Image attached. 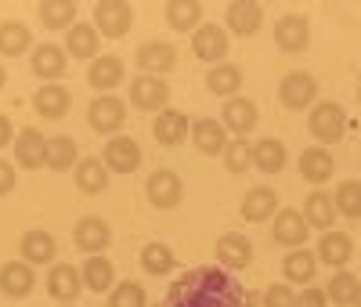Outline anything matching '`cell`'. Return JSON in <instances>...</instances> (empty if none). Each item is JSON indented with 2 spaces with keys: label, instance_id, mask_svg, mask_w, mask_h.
Listing matches in <instances>:
<instances>
[{
  "label": "cell",
  "instance_id": "9c48e42d",
  "mask_svg": "<svg viewBox=\"0 0 361 307\" xmlns=\"http://www.w3.org/2000/svg\"><path fill=\"white\" fill-rule=\"evenodd\" d=\"M134 61L141 66L145 76H159V80H163V73H170V69L177 66V47L166 44V40H148V44L137 47Z\"/></svg>",
  "mask_w": 361,
  "mask_h": 307
},
{
  "label": "cell",
  "instance_id": "7c38bea8",
  "mask_svg": "<svg viewBox=\"0 0 361 307\" xmlns=\"http://www.w3.org/2000/svg\"><path fill=\"white\" fill-rule=\"evenodd\" d=\"M15 163L25 167V170H40L47 167V138L37 131V127H25L15 134Z\"/></svg>",
  "mask_w": 361,
  "mask_h": 307
},
{
  "label": "cell",
  "instance_id": "74e56055",
  "mask_svg": "<svg viewBox=\"0 0 361 307\" xmlns=\"http://www.w3.org/2000/svg\"><path fill=\"white\" fill-rule=\"evenodd\" d=\"M37 15L47 29H66L69 33L76 25V0H40Z\"/></svg>",
  "mask_w": 361,
  "mask_h": 307
},
{
  "label": "cell",
  "instance_id": "4fadbf2b",
  "mask_svg": "<svg viewBox=\"0 0 361 307\" xmlns=\"http://www.w3.org/2000/svg\"><path fill=\"white\" fill-rule=\"evenodd\" d=\"M275 44L286 54H300L311 44V22L304 15H282L275 22Z\"/></svg>",
  "mask_w": 361,
  "mask_h": 307
},
{
  "label": "cell",
  "instance_id": "ffe728a7",
  "mask_svg": "<svg viewBox=\"0 0 361 307\" xmlns=\"http://www.w3.org/2000/svg\"><path fill=\"white\" fill-rule=\"evenodd\" d=\"M33 286H37V275H33V267H29L25 260H8L4 267H0V293H4L8 300L29 296Z\"/></svg>",
  "mask_w": 361,
  "mask_h": 307
},
{
  "label": "cell",
  "instance_id": "8d00e7d4",
  "mask_svg": "<svg viewBox=\"0 0 361 307\" xmlns=\"http://www.w3.org/2000/svg\"><path fill=\"white\" fill-rule=\"evenodd\" d=\"M166 25L177 33H195L202 25V4L199 0H166Z\"/></svg>",
  "mask_w": 361,
  "mask_h": 307
},
{
  "label": "cell",
  "instance_id": "f35d334b",
  "mask_svg": "<svg viewBox=\"0 0 361 307\" xmlns=\"http://www.w3.org/2000/svg\"><path fill=\"white\" fill-rule=\"evenodd\" d=\"M141 267L152 275V279H163V275H170L177 267V257L166 242H148L141 250Z\"/></svg>",
  "mask_w": 361,
  "mask_h": 307
},
{
  "label": "cell",
  "instance_id": "83f0119b",
  "mask_svg": "<svg viewBox=\"0 0 361 307\" xmlns=\"http://www.w3.org/2000/svg\"><path fill=\"white\" fill-rule=\"evenodd\" d=\"M102 47V33L94 29V22H76L69 33H66V51L69 58H83V61H94Z\"/></svg>",
  "mask_w": 361,
  "mask_h": 307
},
{
  "label": "cell",
  "instance_id": "7dc6e473",
  "mask_svg": "<svg viewBox=\"0 0 361 307\" xmlns=\"http://www.w3.org/2000/svg\"><path fill=\"white\" fill-rule=\"evenodd\" d=\"M15 181H18L15 167H11L8 159H0V195H8V192L15 188Z\"/></svg>",
  "mask_w": 361,
  "mask_h": 307
},
{
  "label": "cell",
  "instance_id": "7402d4cb",
  "mask_svg": "<svg viewBox=\"0 0 361 307\" xmlns=\"http://www.w3.org/2000/svg\"><path fill=\"white\" fill-rule=\"evenodd\" d=\"M192 141L195 148L202 152V156H224V148H228V131H224V123L221 119H195L192 123Z\"/></svg>",
  "mask_w": 361,
  "mask_h": 307
},
{
  "label": "cell",
  "instance_id": "5b68a950",
  "mask_svg": "<svg viewBox=\"0 0 361 307\" xmlns=\"http://www.w3.org/2000/svg\"><path fill=\"white\" fill-rule=\"evenodd\" d=\"M279 98L289 112H304L318 102V80L311 73H286L282 83H279Z\"/></svg>",
  "mask_w": 361,
  "mask_h": 307
},
{
  "label": "cell",
  "instance_id": "603a6c76",
  "mask_svg": "<svg viewBox=\"0 0 361 307\" xmlns=\"http://www.w3.org/2000/svg\"><path fill=\"white\" fill-rule=\"evenodd\" d=\"M152 134H156L159 145L173 148V145H180V141L192 134V123H188V116L180 112V109H163L156 116V123H152Z\"/></svg>",
  "mask_w": 361,
  "mask_h": 307
},
{
  "label": "cell",
  "instance_id": "8992f818",
  "mask_svg": "<svg viewBox=\"0 0 361 307\" xmlns=\"http://www.w3.org/2000/svg\"><path fill=\"white\" fill-rule=\"evenodd\" d=\"M311 235V224L304 221V213H300L296 206H286L275 213V224H271V239H275L279 246H286V250H300V246L307 242Z\"/></svg>",
  "mask_w": 361,
  "mask_h": 307
},
{
  "label": "cell",
  "instance_id": "4dcf8cb0",
  "mask_svg": "<svg viewBox=\"0 0 361 307\" xmlns=\"http://www.w3.org/2000/svg\"><path fill=\"white\" fill-rule=\"evenodd\" d=\"M304 221L311 224V228H318V231H329L336 224V203H333V195L329 192H322V188H314L307 199H304Z\"/></svg>",
  "mask_w": 361,
  "mask_h": 307
},
{
  "label": "cell",
  "instance_id": "ac0fdd59",
  "mask_svg": "<svg viewBox=\"0 0 361 307\" xmlns=\"http://www.w3.org/2000/svg\"><path fill=\"white\" fill-rule=\"evenodd\" d=\"M224 22L235 37H253L257 29L264 25V8L257 0H231L228 11H224Z\"/></svg>",
  "mask_w": 361,
  "mask_h": 307
},
{
  "label": "cell",
  "instance_id": "3957f363",
  "mask_svg": "<svg viewBox=\"0 0 361 307\" xmlns=\"http://www.w3.org/2000/svg\"><path fill=\"white\" fill-rule=\"evenodd\" d=\"M130 25H134V8L127 0H98L94 4V29L102 37L119 40L130 33Z\"/></svg>",
  "mask_w": 361,
  "mask_h": 307
},
{
  "label": "cell",
  "instance_id": "1f68e13d",
  "mask_svg": "<svg viewBox=\"0 0 361 307\" xmlns=\"http://www.w3.org/2000/svg\"><path fill=\"white\" fill-rule=\"evenodd\" d=\"M73 177H76V188L87 192V195H98V192L109 188V167H105L98 156H83V159L76 163Z\"/></svg>",
  "mask_w": 361,
  "mask_h": 307
},
{
  "label": "cell",
  "instance_id": "ba28073f",
  "mask_svg": "<svg viewBox=\"0 0 361 307\" xmlns=\"http://www.w3.org/2000/svg\"><path fill=\"white\" fill-rule=\"evenodd\" d=\"M102 163L109 167V174H134L141 167V145L127 134H116V138L105 141Z\"/></svg>",
  "mask_w": 361,
  "mask_h": 307
},
{
  "label": "cell",
  "instance_id": "7bdbcfd3",
  "mask_svg": "<svg viewBox=\"0 0 361 307\" xmlns=\"http://www.w3.org/2000/svg\"><path fill=\"white\" fill-rule=\"evenodd\" d=\"M224 167H228L231 174H246V170L253 167V145H250L246 138L228 141V148H224Z\"/></svg>",
  "mask_w": 361,
  "mask_h": 307
},
{
  "label": "cell",
  "instance_id": "e575fe53",
  "mask_svg": "<svg viewBox=\"0 0 361 307\" xmlns=\"http://www.w3.org/2000/svg\"><path fill=\"white\" fill-rule=\"evenodd\" d=\"M76 163H80V145L69 134L47 138V170L66 174V170H76Z\"/></svg>",
  "mask_w": 361,
  "mask_h": 307
},
{
  "label": "cell",
  "instance_id": "c3c4849f",
  "mask_svg": "<svg viewBox=\"0 0 361 307\" xmlns=\"http://www.w3.org/2000/svg\"><path fill=\"white\" fill-rule=\"evenodd\" d=\"M15 145V127H11V116L0 112V148H8Z\"/></svg>",
  "mask_w": 361,
  "mask_h": 307
},
{
  "label": "cell",
  "instance_id": "7a4b0ae2",
  "mask_svg": "<svg viewBox=\"0 0 361 307\" xmlns=\"http://www.w3.org/2000/svg\"><path fill=\"white\" fill-rule=\"evenodd\" d=\"M307 131H311L314 141H322V148L343 141V134H347V112H343V105L340 102H314L311 116H307Z\"/></svg>",
  "mask_w": 361,
  "mask_h": 307
},
{
  "label": "cell",
  "instance_id": "d4e9b609",
  "mask_svg": "<svg viewBox=\"0 0 361 307\" xmlns=\"http://www.w3.org/2000/svg\"><path fill=\"white\" fill-rule=\"evenodd\" d=\"M18 250H22V260L33 267V264H51V260L58 257V242H54L51 231L33 228V231H25V235H22Z\"/></svg>",
  "mask_w": 361,
  "mask_h": 307
},
{
  "label": "cell",
  "instance_id": "d590c367",
  "mask_svg": "<svg viewBox=\"0 0 361 307\" xmlns=\"http://www.w3.org/2000/svg\"><path fill=\"white\" fill-rule=\"evenodd\" d=\"M206 87H209V95H217V98H238V87H243V69L228 66V61H221V66H209Z\"/></svg>",
  "mask_w": 361,
  "mask_h": 307
},
{
  "label": "cell",
  "instance_id": "8fae6325",
  "mask_svg": "<svg viewBox=\"0 0 361 307\" xmlns=\"http://www.w3.org/2000/svg\"><path fill=\"white\" fill-rule=\"evenodd\" d=\"M221 123H224V131L235 134V138H246L250 131H257V123H260V112L250 98H228L224 109H221Z\"/></svg>",
  "mask_w": 361,
  "mask_h": 307
},
{
  "label": "cell",
  "instance_id": "d6986e66",
  "mask_svg": "<svg viewBox=\"0 0 361 307\" xmlns=\"http://www.w3.org/2000/svg\"><path fill=\"white\" fill-rule=\"evenodd\" d=\"M47 293L58 300V303H73L80 293H83V279H80V267L73 264H54L47 271Z\"/></svg>",
  "mask_w": 361,
  "mask_h": 307
},
{
  "label": "cell",
  "instance_id": "60d3db41",
  "mask_svg": "<svg viewBox=\"0 0 361 307\" xmlns=\"http://www.w3.org/2000/svg\"><path fill=\"white\" fill-rule=\"evenodd\" d=\"M333 203H336V217H347V221H361V181H340V188L333 192Z\"/></svg>",
  "mask_w": 361,
  "mask_h": 307
},
{
  "label": "cell",
  "instance_id": "cb8c5ba5",
  "mask_svg": "<svg viewBox=\"0 0 361 307\" xmlns=\"http://www.w3.org/2000/svg\"><path fill=\"white\" fill-rule=\"evenodd\" d=\"M66 66H69V58H66V51L58 47V44H40V47L33 51V58H29V69H33V76H40V80H47V83H54L58 76H66Z\"/></svg>",
  "mask_w": 361,
  "mask_h": 307
},
{
  "label": "cell",
  "instance_id": "484cf974",
  "mask_svg": "<svg viewBox=\"0 0 361 307\" xmlns=\"http://www.w3.org/2000/svg\"><path fill=\"white\" fill-rule=\"evenodd\" d=\"M282 275L293 286H311L314 275H318V253L304 250V246H300V250H289L282 257Z\"/></svg>",
  "mask_w": 361,
  "mask_h": 307
},
{
  "label": "cell",
  "instance_id": "ee69618b",
  "mask_svg": "<svg viewBox=\"0 0 361 307\" xmlns=\"http://www.w3.org/2000/svg\"><path fill=\"white\" fill-rule=\"evenodd\" d=\"M109 307H148V296H145L141 282H119L109 293Z\"/></svg>",
  "mask_w": 361,
  "mask_h": 307
},
{
  "label": "cell",
  "instance_id": "e0dca14e",
  "mask_svg": "<svg viewBox=\"0 0 361 307\" xmlns=\"http://www.w3.org/2000/svg\"><path fill=\"white\" fill-rule=\"evenodd\" d=\"M214 253H217V260H221L224 271H246L250 260H253V246H250L246 235L228 231V235L217 239V250H214Z\"/></svg>",
  "mask_w": 361,
  "mask_h": 307
},
{
  "label": "cell",
  "instance_id": "30bf717a",
  "mask_svg": "<svg viewBox=\"0 0 361 307\" xmlns=\"http://www.w3.org/2000/svg\"><path fill=\"white\" fill-rule=\"evenodd\" d=\"M130 102L141 109V112H163L166 102H170V87L159 80V76H134L130 80Z\"/></svg>",
  "mask_w": 361,
  "mask_h": 307
},
{
  "label": "cell",
  "instance_id": "277c9868",
  "mask_svg": "<svg viewBox=\"0 0 361 307\" xmlns=\"http://www.w3.org/2000/svg\"><path fill=\"white\" fill-rule=\"evenodd\" d=\"M87 123H90V131L94 134H109L116 138L119 131H123V123H127V105L119 102L116 95H102L90 102L87 109Z\"/></svg>",
  "mask_w": 361,
  "mask_h": 307
},
{
  "label": "cell",
  "instance_id": "836d02e7",
  "mask_svg": "<svg viewBox=\"0 0 361 307\" xmlns=\"http://www.w3.org/2000/svg\"><path fill=\"white\" fill-rule=\"evenodd\" d=\"M333 170H336V163H333V156H329V148L314 145V148L300 152V174H304V181L325 184L329 177H333Z\"/></svg>",
  "mask_w": 361,
  "mask_h": 307
},
{
  "label": "cell",
  "instance_id": "f1b7e54d",
  "mask_svg": "<svg viewBox=\"0 0 361 307\" xmlns=\"http://www.w3.org/2000/svg\"><path fill=\"white\" fill-rule=\"evenodd\" d=\"M33 109H37L44 119H62V116L73 109L69 87H62V83H44L37 95H33Z\"/></svg>",
  "mask_w": 361,
  "mask_h": 307
},
{
  "label": "cell",
  "instance_id": "f6af8a7d",
  "mask_svg": "<svg viewBox=\"0 0 361 307\" xmlns=\"http://www.w3.org/2000/svg\"><path fill=\"white\" fill-rule=\"evenodd\" d=\"M264 307H296V293L286 282H275V286H267V293H264Z\"/></svg>",
  "mask_w": 361,
  "mask_h": 307
},
{
  "label": "cell",
  "instance_id": "681fc988",
  "mask_svg": "<svg viewBox=\"0 0 361 307\" xmlns=\"http://www.w3.org/2000/svg\"><path fill=\"white\" fill-rule=\"evenodd\" d=\"M350 307H361V282H357V293H354V303Z\"/></svg>",
  "mask_w": 361,
  "mask_h": 307
},
{
  "label": "cell",
  "instance_id": "d6a6232c",
  "mask_svg": "<svg viewBox=\"0 0 361 307\" xmlns=\"http://www.w3.org/2000/svg\"><path fill=\"white\" fill-rule=\"evenodd\" d=\"M80 279H83V289H90V293H109L116 286V267L102 253L98 257H87L83 267H80Z\"/></svg>",
  "mask_w": 361,
  "mask_h": 307
},
{
  "label": "cell",
  "instance_id": "5bb4252c",
  "mask_svg": "<svg viewBox=\"0 0 361 307\" xmlns=\"http://www.w3.org/2000/svg\"><path fill=\"white\" fill-rule=\"evenodd\" d=\"M73 242H76V250H83L87 257H98L109 250V242H112V231L102 217H80L76 228H73Z\"/></svg>",
  "mask_w": 361,
  "mask_h": 307
},
{
  "label": "cell",
  "instance_id": "f907efd6",
  "mask_svg": "<svg viewBox=\"0 0 361 307\" xmlns=\"http://www.w3.org/2000/svg\"><path fill=\"white\" fill-rule=\"evenodd\" d=\"M4 80H8V73H4V61H0V87H4Z\"/></svg>",
  "mask_w": 361,
  "mask_h": 307
},
{
  "label": "cell",
  "instance_id": "52a82bcc",
  "mask_svg": "<svg viewBox=\"0 0 361 307\" xmlns=\"http://www.w3.org/2000/svg\"><path fill=\"white\" fill-rule=\"evenodd\" d=\"M145 195H148V203H152L156 210H173L180 203V195H185V188H180V177L170 167H159V170L148 174Z\"/></svg>",
  "mask_w": 361,
  "mask_h": 307
},
{
  "label": "cell",
  "instance_id": "b9f144b4",
  "mask_svg": "<svg viewBox=\"0 0 361 307\" xmlns=\"http://www.w3.org/2000/svg\"><path fill=\"white\" fill-rule=\"evenodd\" d=\"M354 293H357V279H354L350 271H336L333 279H329V286H325L329 303H340V307H350L354 303Z\"/></svg>",
  "mask_w": 361,
  "mask_h": 307
},
{
  "label": "cell",
  "instance_id": "9a60e30c",
  "mask_svg": "<svg viewBox=\"0 0 361 307\" xmlns=\"http://www.w3.org/2000/svg\"><path fill=\"white\" fill-rule=\"evenodd\" d=\"M192 51H195V58L209 61V66H221V58L228 54V33L214 22H202L192 33Z\"/></svg>",
  "mask_w": 361,
  "mask_h": 307
},
{
  "label": "cell",
  "instance_id": "816d5d0a",
  "mask_svg": "<svg viewBox=\"0 0 361 307\" xmlns=\"http://www.w3.org/2000/svg\"><path fill=\"white\" fill-rule=\"evenodd\" d=\"M357 102H361V83H357Z\"/></svg>",
  "mask_w": 361,
  "mask_h": 307
},
{
  "label": "cell",
  "instance_id": "bcb514c9",
  "mask_svg": "<svg viewBox=\"0 0 361 307\" xmlns=\"http://www.w3.org/2000/svg\"><path fill=\"white\" fill-rule=\"evenodd\" d=\"M325 289H318V286H307L304 293L296 296V307H325Z\"/></svg>",
  "mask_w": 361,
  "mask_h": 307
},
{
  "label": "cell",
  "instance_id": "ab89813d",
  "mask_svg": "<svg viewBox=\"0 0 361 307\" xmlns=\"http://www.w3.org/2000/svg\"><path fill=\"white\" fill-rule=\"evenodd\" d=\"M29 47H33V33H29L25 22H4V25H0V54L18 58Z\"/></svg>",
  "mask_w": 361,
  "mask_h": 307
},
{
  "label": "cell",
  "instance_id": "2e32d148",
  "mask_svg": "<svg viewBox=\"0 0 361 307\" xmlns=\"http://www.w3.org/2000/svg\"><path fill=\"white\" fill-rule=\"evenodd\" d=\"M350 257H354V239L347 231H336V228L322 231V239H318V264H329V267L343 271Z\"/></svg>",
  "mask_w": 361,
  "mask_h": 307
},
{
  "label": "cell",
  "instance_id": "f5cc1de1",
  "mask_svg": "<svg viewBox=\"0 0 361 307\" xmlns=\"http://www.w3.org/2000/svg\"><path fill=\"white\" fill-rule=\"evenodd\" d=\"M69 307H73V303H69Z\"/></svg>",
  "mask_w": 361,
  "mask_h": 307
},
{
  "label": "cell",
  "instance_id": "44dd1931",
  "mask_svg": "<svg viewBox=\"0 0 361 307\" xmlns=\"http://www.w3.org/2000/svg\"><path fill=\"white\" fill-rule=\"evenodd\" d=\"M87 83L94 90H102V95H109L112 87L123 83V58L119 54H98L87 66Z\"/></svg>",
  "mask_w": 361,
  "mask_h": 307
},
{
  "label": "cell",
  "instance_id": "6da1fadb",
  "mask_svg": "<svg viewBox=\"0 0 361 307\" xmlns=\"http://www.w3.org/2000/svg\"><path fill=\"white\" fill-rule=\"evenodd\" d=\"M253 296L224 267H192L166 289L163 307H250Z\"/></svg>",
  "mask_w": 361,
  "mask_h": 307
},
{
  "label": "cell",
  "instance_id": "4316f807",
  "mask_svg": "<svg viewBox=\"0 0 361 307\" xmlns=\"http://www.w3.org/2000/svg\"><path fill=\"white\" fill-rule=\"evenodd\" d=\"M275 213H279V195L267 188V184H257V188L246 192L243 199V217L250 224H264V221H275Z\"/></svg>",
  "mask_w": 361,
  "mask_h": 307
},
{
  "label": "cell",
  "instance_id": "f546056e",
  "mask_svg": "<svg viewBox=\"0 0 361 307\" xmlns=\"http://www.w3.org/2000/svg\"><path fill=\"white\" fill-rule=\"evenodd\" d=\"M289 163V152L279 138H260L253 141V170L260 174H282Z\"/></svg>",
  "mask_w": 361,
  "mask_h": 307
}]
</instances>
